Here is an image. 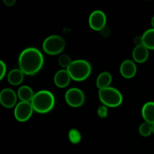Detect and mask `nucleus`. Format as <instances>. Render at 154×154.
Segmentation results:
<instances>
[{
	"mask_svg": "<svg viewBox=\"0 0 154 154\" xmlns=\"http://www.w3.org/2000/svg\"><path fill=\"white\" fill-rule=\"evenodd\" d=\"M152 129H153V133L154 134V124L152 125Z\"/></svg>",
	"mask_w": 154,
	"mask_h": 154,
	"instance_id": "393cba45",
	"label": "nucleus"
},
{
	"mask_svg": "<svg viewBox=\"0 0 154 154\" xmlns=\"http://www.w3.org/2000/svg\"><path fill=\"white\" fill-rule=\"evenodd\" d=\"M71 76L67 70L62 69L58 71L54 75V81L56 86L60 88H65L69 84L71 81Z\"/></svg>",
	"mask_w": 154,
	"mask_h": 154,
	"instance_id": "9b49d317",
	"label": "nucleus"
},
{
	"mask_svg": "<svg viewBox=\"0 0 154 154\" xmlns=\"http://www.w3.org/2000/svg\"><path fill=\"white\" fill-rule=\"evenodd\" d=\"M17 95L13 90L6 88L2 90L0 93V102L5 108H13L17 104Z\"/></svg>",
	"mask_w": 154,
	"mask_h": 154,
	"instance_id": "1a4fd4ad",
	"label": "nucleus"
},
{
	"mask_svg": "<svg viewBox=\"0 0 154 154\" xmlns=\"http://www.w3.org/2000/svg\"><path fill=\"white\" fill-rule=\"evenodd\" d=\"M72 60L71 57L67 54H63L59 57L58 63L61 67L66 68V69L70 66V65L72 63Z\"/></svg>",
	"mask_w": 154,
	"mask_h": 154,
	"instance_id": "6ab92c4d",
	"label": "nucleus"
},
{
	"mask_svg": "<svg viewBox=\"0 0 154 154\" xmlns=\"http://www.w3.org/2000/svg\"><path fill=\"white\" fill-rule=\"evenodd\" d=\"M149 51L144 45L136 46L132 51V57L136 63H143L148 59Z\"/></svg>",
	"mask_w": 154,
	"mask_h": 154,
	"instance_id": "f8f14e48",
	"label": "nucleus"
},
{
	"mask_svg": "<svg viewBox=\"0 0 154 154\" xmlns=\"http://www.w3.org/2000/svg\"><path fill=\"white\" fill-rule=\"evenodd\" d=\"M151 24H152V26H153V29H154V16L153 17L151 20Z\"/></svg>",
	"mask_w": 154,
	"mask_h": 154,
	"instance_id": "b1692460",
	"label": "nucleus"
},
{
	"mask_svg": "<svg viewBox=\"0 0 154 154\" xmlns=\"http://www.w3.org/2000/svg\"><path fill=\"white\" fill-rule=\"evenodd\" d=\"M33 111L31 102H20L15 107L14 117L17 121L26 122L31 117Z\"/></svg>",
	"mask_w": 154,
	"mask_h": 154,
	"instance_id": "0eeeda50",
	"label": "nucleus"
},
{
	"mask_svg": "<svg viewBox=\"0 0 154 154\" xmlns=\"http://www.w3.org/2000/svg\"><path fill=\"white\" fill-rule=\"evenodd\" d=\"M66 70L74 81H82L87 79L91 74L92 68L90 63L84 60H77L72 62Z\"/></svg>",
	"mask_w": 154,
	"mask_h": 154,
	"instance_id": "7ed1b4c3",
	"label": "nucleus"
},
{
	"mask_svg": "<svg viewBox=\"0 0 154 154\" xmlns=\"http://www.w3.org/2000/svg\"><path fill=\"white\" fill-rule=\"evenodd\" d=\"M120 71V74L123 78L126 79H130L133 78L136 74L137 68L133 61L130 60H126L122 63Z\"/></svg>",
	"mask_w": 154,
	"mask_h": 154,
	"instance_id": "9d476101",
	"label": "nucleus"
},
{
	"mask_svg": "<svg viewBox=\"0 0 154 154\" xmlns=\"http://www.w3.org/2000/svg\"><path fill=\"white\" fill-rule=\"evenodd\" d=\"M106 16L102 11L96 10L92 12L89 17V25L90 28L96 31H101L103 29L106 24Z\"/></svg>",
	"mask_w": 154,
	"mask_h": 154,
	"instance_id": "6e6552de",
	"label": "nucleus"
},
{
	"mask_svg": "<svg viewBox=\"0 0 154 154\" xmlns=\"http://www.w3.org/2000/svg\"><path fill=\"white\" fill-rule=\"evenodd\" d=\"M35 94L33 93V90L31 87L28 86H22L19 88L17 91V96L21 102H31L33 99Z\"/></svg>",
	"mask_w": 154,
	"mask_h": 154,
	"instance_id": "4468645a",
	"label": "nucleus"
},
{
	"mask_svg": "<svg viewBox=\"0 0 154 154\" xmlns=\"http://www.w3.org/2000/svg\"><path fill=\"white\" fill-rule=\"evenodd\" d=\"M111 81H112V76L109 72H102L98 76L97 80H96V86L99 90H102V89L109 87Z\"/></svg>",
	"mask_w": 154,
	"mask_h": 154,
	"instance_id": "dca6fc26",
	"label": "nucleus"
},
{
	"mask_svg": "<svg viewBox=\"0 0 154 154\" xmlns=\"http://www.w3.org/2000/svg\"><path fill=\"white\" fill-rule=\"evenodd\" d=\"M65 99L69 105L73 108H79L85 101V96L82 90L78 88H71L65 94Z\"/></svg>",
	"mask_w": 154,
	"mask_h": 154,
	"instance_id": "423d86ee",
	"label": "nucleus"
},
{
	"mask_svg": "<svg viewBox=\"0 0 154 154\" xmlns=\"http://www.w3.org/2000/svg\"><path fill=\"white\" fill-rule=\"evenodd\" d=\"M135 44L136 46H139V45H143L142 43V37H136L135 38Z\"/></svg>",
	"mask_w": 154,
	"mask_h": 154,
	"instance_id": "5701e85b",
	"label": "nucleus"
},
{
	"mask_svg": "<svg viewBox=\"0 0 154 154\" xmlns=\"http://www.w3.org/2000/svg\"><path fill=\"white\" fill-rule=\"evenodd\" d=\"M141 114L145 122L151 125L154 124V102H147L143 106Z\"/></svg>",
	"mask_w": 154,
	"mask_h": 154,
	"instance_id": "ddd939ff",
	"label": "nucleus"
},
{
	"mask_svg": "<svg viewBox=\"0 0 154 154\" xmlns=\"http://www.w3.org/2000/svg\"><path fill=\"white\" fill-rule=\"evenodd\" d=\"M139 132L142 136L147 137L153 132V129H152V125L150 123L144 122L140 126Z\"/></svg>",
	"mask_w": 154,
	"mask_h": 154,
	"instance_id": "a211bd4d",
	"label": "nucleus"
},
{
	"mask_svg": "<svg viewBox=\"0 0 154 154\" xmlns=\"http://www.w3.org/2000/svg\"><path fill=\"white\" fill-rule=\"evenodd\" d=\"M66 47V42L63 37L53 35L47 38L43 42V50L47 54L57 55L62 53Z\"/></svg>",
	"mask_w": 154,
	"mask_h": 154,
	"instance_id": "39448f33",
	"label": "nucleus"
},
{
	"mask_svg": "<svg viewBox=\"0 0 154 154\" xmlns=\"http://www.w3.org/2000/svg\"><path fill=\"white\" fill-rule=\"evenodd\" d=\"M24 78V74L20 69H15L11 71L8 75V81L11 85L17 86L23 82Z\"/></svg>",
	"mask_w": 154,
	"mask_h": 154,
	"instance_id": "2eb2a0df",
	"label": "nucleus"
},
{
	"mask_svg": "<svg viewBox=\"0 0 154 154\" xmlns=\"http://www.w3.org/2000/svg\"><path fill=\"white\" fill-rule=\"evenodd\" d=\"M34 111L39 114H46L54 108V96L48 90H40L35 94L31 102Z\"/></svg>",
	"mask_w": 154,
	"mask_h": 154,
	"instance_id": "f03ea898",
	"label": "nucleus"
},
{
	"mask_svg": "<svg viewBox=\"0 0 154 154\" xmlns=\"http://www.w3.org/2000/svg\"><path fill=\"white\" fill-rule=\"evenodd\" d=\"M6 71H7V67L6 65L5 64L4 62L2 60L0 61V79H3L6 74Z\"/></svg>",
	"mask_w": 154,
	"mask_h": 154,
	"instance_id": "412c9836",
	"label": "nucleus"
},
{
	"mask_svg": "<svg viewBox=\"0 0 154 154\" xmlns=\"http://www.w3.org/2000/svg\"><path fill=\"white\" fill-rule=\"evenodd\" d=\"M3 2L8 7H11V6H13L15 4L16 1L15 0H4Z\"/></svg>",
	"mask_w": 154,
	"mask_h": 154,
	"instance_id": "4be33fe9",
	"label": "nucleus"
},
{
	"mask_svg": "<svg viewBox=\"0 0 154 154\" xmlns=\"http://www.w3.org/2000/svg\"><path fill=\"white\" fill-rule=\"evenodd\" d=\"M69 138L71 142L74 144H77L81 141V136L80 132L77 129H71L69 133Z\"/></svg>",
	"mask_w": 154,
	"mask_h": 154,
	"instance_id": "aec40b11",
	"label": "nucleus"
},
{
	"mask_svg": "<svg viewBox=\"0 0 154 154\" xmlns=\"http://www.w3.org/2000/svg\"><path fill=\"white\" fill-rule=\"evenodd\" d=\"M141 37L143 45L148 50H154V29H147Z\"/></svg>",
	"mask_w": 154,
	"mask_h": 154,
	"instance_id": "f3484780",
	"label": "nucleus"
},
{
	"mask_svg": "<svg viewBox=\"0 0 154 154\" xmlns=\"http://www.w3.org/2000/svg\"><path fill=\"white\" fill-rule=\"evenodd\" d=\"M99 97L102 104L111 108L118 107L123 102V96L121 93L117 89L110 87L99 90Z\"/></svg>",
	"mask_w": 154,
	"mask_h": 154,
	"instance_id": "20e7f679",
	"label": "nucleus"
},
{
	"mask_svg": "<svg viewBox=\"0 0 154 154\" xmlns=\"http://www.w3.org/2000/svg\"><path fill=\"white\" fill-rule=\"evenodd\" d=\"M18 63L20 69L24 75H34L43 66L44 57L39 50L35 48H29L20 54Z\"/></svg>",
	"mask_w": 154,
	"mask_h": 154,
	"instance_id": "f257e3e1",
	"label": "nucleus"
}]
</instances>
